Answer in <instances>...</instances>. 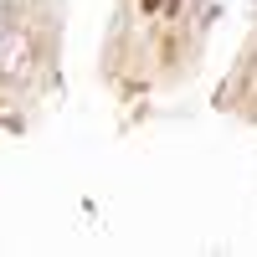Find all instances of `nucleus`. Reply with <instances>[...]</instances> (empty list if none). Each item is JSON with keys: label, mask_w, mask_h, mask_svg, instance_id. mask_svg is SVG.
I'll list each match as a JSON object with an SVG mask.
<instances>
[{"label": "nucleus", "mask_w": 257, "mask_h": 257, "mask_svg": "<svg viewBox=\"0 0 257 257\" xmlns=\"http://www.w3.org/2000/svg\"><path fill=\"white\" fill-rule=\"evenodd\" d=\"M144 11H160V0H144Z\"/></svg>", "instance_id": "1"}]
</instances>
